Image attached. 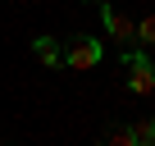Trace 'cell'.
<instances>
[{
    "instance_id": "2",
    "label": "cell",
    "mask_w": 155,
    "mask_h": 146,
    "mask_svg": "<svg viewBox=\"0 0 155 146\" xmlns=\"http://www.w3.org/2000/svg\"><path fill=\"white\" fill-rule=\"evenodd\" d=\"M105 59V46L91 37V32H78L68 46H64V68H78V73H87Z\"/></svg>"
},
{
    "instance_id": "7",
    "label": "cell",
    "mask_w": 155,
    "mask_h": 146,
    "mask_svg": "<svg viewBox=\"0 0 155 146\" xmlns=\"http://www.w3.org/2000/svg\"><path fill=\"white\" fill-rule=\"evenodd\" d=\"M105 141H114V146H137V141H132V128H110Z\"/></svg>"
},
{
    "instance_id": "1",
    "label": "cell",
    "mask_w": 155,
    "mask_h": 146,
    "mask_svg": "<svg viewBox=\"0 0 155 146\" xmlns=\"http://www.w3.org/2000/svg\"><path fill=\"white\" fill-rule=\"evenodd\" d=\"M123 73H128V91L132 96H155V64L146 55V46H123Z\"/></svg>"
},
{
    "instance_id": "8",
    "label": "cell",
    "mask_w": 155,
    "mask_h": 146,
    "mask_svg": "<svg viewBox=\"0 0 155 146\" xmlns=\"http://www.w3.org/2000/svg\"><path fill=\"white\" fill-rule=\"evenodd\" d=\"M87 5H101V0H87Z\"/></svg>"
},
{
    "instance_id": "5",
    "label": "cell",
    "mask_w": 155,
    "mask_h": 146,
    "mask_svg": "<svg viewBox=\"0 0 155 146\" xmlns=\"http://www.w3.org/2000/svg\"><path fill=\"white\" fill-rule=\"evenodd\" d=\"M132 141L137 146H155V114H146L141 123H132Z\"/></svg>"
},
{
    "instance_id": "6",
    "label": "cell",
    "mask_w": 155,
    "mask_h": 146,
    "mask_svg": "<svg viewBox=\"0 0 155 146\" xmlns=\"http://www.w3.org/2000/svg\"><path fill=\"white\" fill-rule=\"evenodd\" d=\"M137 46H146V50H155V14H146V18L137 23Z\"/></svg>"
},
{
    "instance_id": "4",
    "label": "cell",
    "mask_w": 155,
    "mask_h": 146,
    "mask_svg": "<svg viewBox=\"0 0 155 146\" xmlns=\"http://www.w3.org/2000/svg\"><path fill=\"white\" fill-rule=\"evenodd\" d=\"M32 55H37L46 68H64V46H59L55 37H46V32H41V37H32Z\"/></svg>"
},
{
    "instance_id": "3",
    "label": "cell",
    "mask_w": 155,
    "mask_h": 146,
    "mask_svg": "<svg viewBox=\"0 0 155 146\" xmlns=\"http://www.w3.org/2000/svg\"><path fill=\"white\" fill-rule=\"evenodd\" d=\"M101 23H105L110 41H123V46H132V41H137V23H132L128 14H119L114 5H105V0H101Z\"/></svg>"
}]
</instances>
